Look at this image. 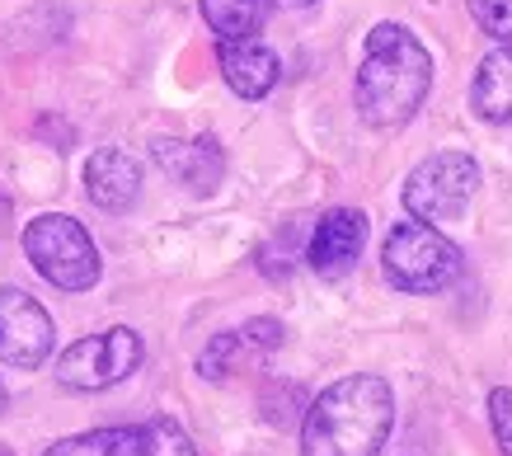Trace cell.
<instances>
[{"label":"cell","instance_id":"obj_8","mask_svg":"<svg viewBox=\"0 0 512 456\" xmlns=\"http://www.w3.org/2000/svg\"><path fill=\"white\" fill-rule=\"evenodd\" d=\"M282 339H287L282 320H268V315H259V320H245L240 330L217 334L212 344L202 348L198 372L207 381H221V377H231V372H240V367H249V362H264L268 353H278Z\"/></svg>","mask_w":512,"mask_h":456},{"label":"cell","instance_id":"obj_21","mask_svg":"<svg viewBox=\"0 0 512 456\" xmlns=\"http://www.w3.org/2000/svg\"><path fill=\"white\" fill-rule=\"evenodd\" d=\"M5 405H10V395H5V381H0V414H5Z\"/></svg>","mask_w":512,"mask_h":456},{"label":"cell","instance_id":"obj_17","mask_svg":"<svg viewBox=\"0 0 512 456\" xmlns=\"http://www.w3.org/2000/svg\"><path fill=\"white\" fill-rule=\"evenodd\" d=\"M470 15L494 43L512 48V0H470Z\"/></svg>","mask_w":512,"mask_h":456},{"label":"cell","instance_id":"obj_12","mask_svg":"<svg viewBox=\"0 0 512 456\" xmlns=\"http://www.w3.org/2000/svg\"><path fill=\"white\" fill-rule=\"evenodd\" d=\"M217 57H221V76L240 99H264L282 76L278 52L259 43V38H231V43H221Z\"/></svg>","mask_w":512,"mask_h":456},{"label":"cell","instance_id":"obj_9","mask_svg":"<svg viewBox=\"0 0 512 456\" xmlns=\"http://www.w3.org/2000/svg\"><path fill=\"white\" fill-rule=\"evenodd\" d=\"M362 245H367V217L357 207H334V212L315 221L311 240H306V264L320 278H339L357 264Z\"/></svg>","mask_w":512,"mask_h":456},{"label":"cell","instance_id":"obj_16","mask_svg":"<svg viewBox=\"0 0 512 456\" xmlns=\"http://www.w3.org/2000/svg\"><path fill=\"white\" fill-rule=\"evenodd\" d=\"M146 428V456H198V447H193V438H188L184 428L174 424V419H151Z\"/></svg>","mask_w":512,"mask_h":456},{"label":"cell","instance_id":"obj_20","mask_svg":"<svg viewBox=\"0 0 512 456\" xmlns=\"http://www.w3.org/2000/svg\"><path fill=\"white\" fill-rule=\"evenodd\" d=\"M5 221H10V198L0 193V231H5Z\"/></svg>","mask_w":512,"mask_h":456},{"label":"cell","instance_id":"obj_15","mask_svg":"<svg viewBox=\"0 0 512 456\" xmlns=\"http://www.w3.org/2000/svg\"><path fill=\"white\" fill-rule=\"evenodd\" d=\"M202 19L221 43L231 38H254L264 24V0H202Z\"/></svg>","mask_w":512,"mask_h":456},{"label":"cell","instance_id":"obj_11","mask_svg":"<svg viewBox=\"0 0 512 456\" xmlns=\"http://www.w3.org/2000/svg\"><path fill=\"white\" fill-rule=\"evenodd\" d=\"M85 193L99 212H127L141 193V165L127 156L123 146H104L85 160Z\"/></svg>","mask_w":512,"mask_h":456},{"label":"cell","instance_id":"obj_4","mask_svg":"<svg viewBox=\"0 0 512 456\" xmlns=\"http://www.w3.org/2000/svg\"><path fill=\"white\" fill-rule=\"evenodd\" d=\"M24 254H29V264L43 273L47 283L62 287V292H90L99 283V273H104L90 231L76 217H66V212L33 217L24 226Z\"/></svg>","mask_w":512,"mask_h":456},{"label":"cell","instance_id":"obj_5","mask_svg":"<svg viewBox=\"0 0 512 456\" xmlns=\"http://www.w3.org/2000/svg\"><path fill=\"white\" fill-rule=\"evenodd\" d=\"M480 189V165L466 156V151H437V156L419 160L409 179H404V207L409 217L428 221H456L470 207Z\"/></svg>","mask_w":512,"mask_h":456},{"label":"cell","instance_id":"obj_7","mask_svg":"<svg viewBox=\"0 0 512 456\" xmlns=\"http://www.w3.org/2000/svg\"><path fill=\"white\" fill-rule=\"evenodd\" d=\"M52 344H57L52 315L24 287H0V362L33 372L52 358Z\"/></svg>","mask_w":512,"mask_h":456},{"label":"cell","instance_id":"obj_2","mask_svg":"<svg viewBox=\"0 0 512 456\" xmlns=\"http://www.w3.org/2000/svg\"><path fill=\"white\" fill-rule=\"evenodd\" d=\"M433 90V52L404 24H376L357 66V113L367 127H404Z\"/></svg>","mask_w":512,"mask_h":456},{"label":"cell","instance_id":"obj_10","mask_svg":"<svg viewBox=\"0 0 512 456\" xmlns=\"http://www.w3.org/2000/svg\"><path fill=\"white\" fill-rule=\"evenodd\" d=\"M151 156L188 193H212L221 184V174H226V151L217 146V137H193V142L160 137V142H151Z\"/></svg>","mask_w":512,"mask_h":456},{"label":"cell","instance_id":"obj_19","mask_svg":"<svg viewBox=\"0 0 512 456\" xmlns=\"http://www.w3.org/2000/svg\"><path fill=\"white\" fill-rule=\"evenodd\" d=\"M268 5H278V10H306V5H315V0H268Z\"/></svg>","mask_w":512,"mask_h":456},{"label":"cell","instance_id":"obj_18","mask_svg":"<svg viewBox=\"0 0 512 456\" xmlns=\"http://www.w3.org/2000/svg\"><path fill=\"white\" fill-rule=\"evenodd\" d=\"M489 424H494V438H498V452L512 456V391L498 386L489 395Z\"/></svg>","mask_w":512,"mask_h":456},{"label":"cell","instance_id":"obj_6","mask_svg":"<svg viewBox=\"0 0 512 456\" xmlns=\"http://www.w3.org/2000/svg\"><path fill=\"white\" fill-rule=\"evenodd\" d=\"M146 348H141V334L127 330V325H113L104 334H90L71 344L57 358V381L66 391H109L118 381H127L141 367Z\"/></svg>","mask_w":512,"mask_h":456},{"label":"cell","instance_id":"obj_22","mask_svg":"<svg viewBox=\"0 0 512 456\" xmlns=\"http://www.w3.org/2000/svg\"><path fill=\"white\" fill-rule=\"evenodd\" d=\"M0 456H10V452H5V447H0Z\"/></svg>","mask_w":512,"mask_h":456},{"label":"cell","instance_id":"obj_13","mask_svg":"<svg viewBox=\"0 0 512 456\" xmlns=\"http://www.w3.org/2000/svg\"><path fill=\"white\" fill-rule=\"evenodd\" d=\"M470 109L484 123H512V48L489 52L470 85Z\"/></svg>","mask_w":512,"mask_h":456},{"label":"cell","instance_id":"obj_14","mask_svg":"<svg viewBox=\"0 0 512 456\" xmlns=\"http://www.w3.org/2000/svg\"><path fill=\"white\" fill-rule=\"evenodd\" d=\"M43 456H146V428L118 424V428H94L80 438L52 442Z\"/></svg>","mask_w":512,"mask_h":456},{"label":"cell","instance_id":"obj_1","mask_svg":"<svg viewBox=\"0 0 512 456\" xmlns=\"http://www.w3.org/2000/svg\"><path fill=\"white\" fill-rule=\"evenodd\" d=\"M395 428V391L386 377L357 372L315 395L301 419V456H381Z\"/></svg>","mask_w":512,"mask_h":456},{"label":"cell","instance_id":"obj_3","mask_svg":"<svg viewBox=\"0 0 512 456\" xmlns=\"http://www.w3.org/2000/svg\"><path fill=\"white\" fill-rule=\"evenodd\" d=\"M381 268H386L395 292L433 297V292H447L466 273V254L442 231H433L428 221H400L381 245Z\"/></svg>","mask_w":512,"mask_h":456}]
</instances>
